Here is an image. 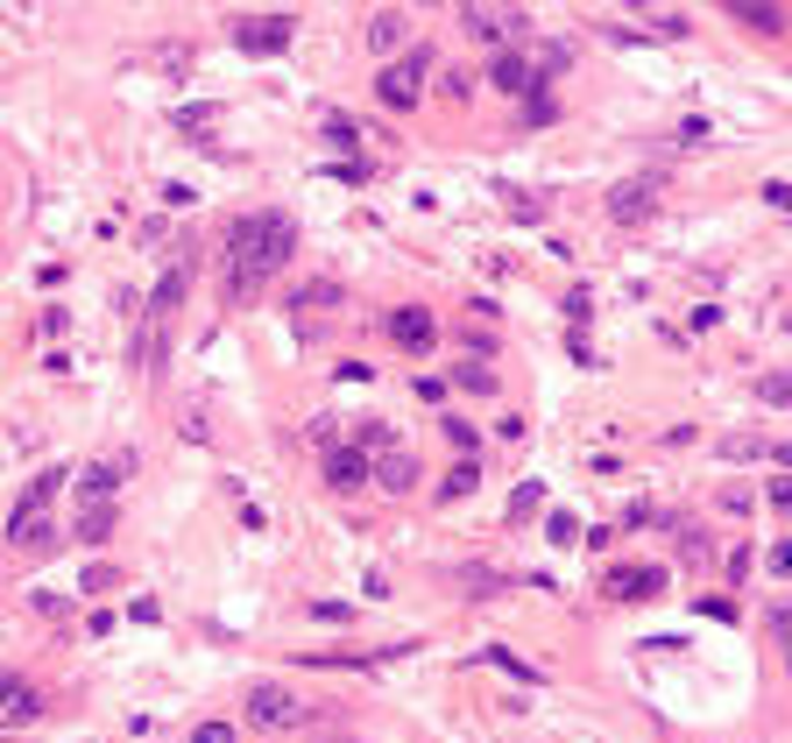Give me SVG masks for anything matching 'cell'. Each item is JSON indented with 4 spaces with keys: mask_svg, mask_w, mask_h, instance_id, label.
Wrapping results in <instances>:
<instances>
[{
    "mask_svg": "<svg viewBox=\"0 0 792 743\" xmlns=\"http://www.w3.org/2000/svg\"><path fill=\"white\" fill-rule=\"evenodd\" d=\"M291 248H297L291 213H241L227 227V270H220L227 305H256V291L291 262Z\"/></svg>",
    "mask_w": 792,
    "mask_h": 743,
    "instance_id": "1",
    "label": "cell"
},
{
    "mask_svg": "<svg viewBox=\"0 0 792 743\" xmlns=\"http://www.w3.org/2000/svg\"><path fill=\"white\" fill-rule=\"evenodd\" d=\"M665 191H672V177H665V170H637V177H623V185L608 191V220H616V227H645V220H659V213H665Z\"/></svg>",
    "mask_w": 792,
    "mask_h": 743,
    "instance_id": "2",
    "label": "cell"
},
{
    "mask_svg": "<svg viewBox=\"0 0 792 743\" xmlns=\"http://www.w3.org/2000/svg\"><path fill=\"white\" fill-rule=\"evenodd\" d=\"M417 93H425V50H411L403 64H382L376 99H382L390 114H411V107H417Z\"/></svg>",
    "mask_w": 792,
    "mask_h": 743,
    "instance_id": "3",
    "label": "cell"
},
{
    "mask_svg": "<svg viewBox=\"0 0 792 743\" xmlns=\"http://www.w3.org/2000/svg\"><path fill=\"white\" fill-rule=\"evenodd\" d=\"M248 722H256V730H291L297 722V694L291 687H276V680H256V687H248V708H241Z\"/></svg>",
    "mask_w": 792,
    "mask_h": 743,
    "instance_id": "4",
    "label": "cell"
},
{
    "mask_svg": "<svg viewBox=\"0 0 792 743\" xmlns=\"http://www.w3.org/2000/svg\"><path fill=\"white\" fill-rule=\"evenodd\" d=\"M382 333H390L403 354H432V347H439V319H432L425 305H403V311H390V319H382Z\"/></svg>",
    "mask_w": 792,
    "mask_h": 743,
    "instance_id": "5",
    "label": "cell"
},
{
    "mask_svg": "<svg viewBox=\"0 0 792 743\" xmlns=\"http://www.w3.org/2000/svg\"><path fill=\"white\" fill-rule=\"evenodd\" d=\"M234 43L256 50V57L291 50V14H241V22H234Z\"/></svg>",
    "mask_w": 792,
    "mask_h": 743,
    "instance_id": "6",
    "label": "cell"
},
{
    "mask_svg": "<svg viewBox=\"0 0 792 743\" xmlns=\"http://www.w3.org/2000/svg\"><path fill=\"white\" fill-rule=\"evenodd\" d=\"M0 722L22 730V722H43V694L28 687L22 673H0Z\"/></svg>",
    "mask_w": 792,
    "mask_h": 743,
    "instance_id": "7",
    "label": "cell"
},
{
    "mask_svg": "<svg viewBox=\"0 0 792 743\" xmlns=\"http://www.w3.org/2000/svg\"><path fill=\"white\" fill-rule=\"evenodd\" d=\"M8 545L14 553H50L57 545V517L50 510H14L8 517Z\"/></svg>",
    "mask_w": 792,
    "mask_h": 743,
    "instance_id": "8",
    "label": "cell"
},
{
    "mask_svg": "<svg viewBox=\"0 0 792 743\" xmlns=\"http://www.w3.org/2000/svg\"><path fill=\"white\" fill-rule=\"evenodd\" d=\"M460 28H468L474 43H503V36L524 28V14H517V8H460Z\"/></svg>",
    "mask_w": 792,
    "mask_h": 743,
    "instance_id": "9",
    "label": "cell"
},
{
    "mask_svg": "<svg viewBox=\"0 0 792 743\" xmlns=\"http://www.w3.org/2000/svg\"><path fill=\"white\" fill-rule=\"evenodd\" d=\"M362 482H368V453L362 446H333V453H326V488H333V496H354Z\"/></svg>",
    "mask_w": 792,
    "mask_h": 743,
    "instance_id": "10",
    "label": "cell"
},
{
    "mask_svg": "<svg viewBox=\"0 0 792 743\" xmlns=\"http://www.w3.org/2000/svg\"><path fill=\"white\" fill-rule=\"evenodd\" d=\"M488 79H496V93H510V99L537 93V71H531V57H524V50H503L496 64H488Z\"/></svg>",
    "mask_w": 792,
    "mask_h": 743,
    "instance_id": "11",
    "label": "cell"
},
{
    "mask_svg": "<svg viewBox=\"0 0 792 743\" xmlns=\"http://www.w3.org/2000/svg\"><path fill=\"white\" fill-rule=\"evenodd\" d=\"M403 36H411L403 8H376V14H368V28H362V43H368L376 57H397V43H403Z\"/></svg>",
    "mask_w": 792,
    "mask_h": 743,
    "instance_id": "12",
    "label": "cell"
},
{
    "mask_svg": "<svg viewBox=\"0 0 792 743\" xmlns=\"http://www.w3.org/2000/svg\"><path fill=\"white\" fill-rule=\"evenodd\" d=\"M665 588L659 567H630V574H608V594H630V602H651V594Z\"/></svg>",
    "mask_w": 792,
    "mask_h": 743,
    "instance_id": "13",
    "label": "cell"
},
{
    "mask_svg": "<svg viewBox=\"0 0 792 743\" xmlns=\"http://www.w3.org/2000/svg\"><path fill=\"white\" fill-rule=\"evenodd\" d=\"M368 474H376V482L390 488V496H403V488L417 482V460H411V453H382V460H376V468H368Z\"/></svg>",
    "mask_w": 792,
    "mask_h": 743,
    "instance_id": "14",
    "label": "cell"
},
{
    "mask_svg": "<svg viewBox=\"0 0 792 743\" xmlns=\"http://www.w3.org/2000/svg\"><path fill=\"white\" fill-rule=\"evenodd\" d=\"M107 531H114V503H85L79 524H71V539H79V545H99Z\"/></svg>",
    "mask_w": 792,
    "mask_h": 743,
    "instance_id": "15",
    "label": "cell"
},
{
    "mask_svg": "<svg viewBox=\"0 0 792 743\" xmlns=\"http://www.w3.org/2000/svg\"><path fill=\"white\" fill-rule=\"evenodd\" d=\"M291 305H297V311H333V305H340V284H326V276H319V284H297Z\"/></svg>",
    "mask_w": 792,
    "mask_h": 743,
    "instance_id": "16",
    "label": "cell"
},
{
    "mask_svg": "<svg viewBox=\"0 0 792 743\" xmlns=\"http://www.w3.org/2000/svg\"><path fill=\"white\" fill-rule=\"evenodd\" d=\"M57 488H64V468H50V474H36V482H28V496L14 503V510H50V496Z\"/></svg>",
    "mask_w": 792,
    "mask_h": 743,
    "instance_id": "17",
    "label": "cell"
},
{
    "mask_svg": "<svg viewBox=\"0 0 792 743\" xmlns=\"http://www.w3.org/2000/svg\"><path fill=\"white\" fill-rule=\"evenodd\" d=\"M453 382H460L468 397H496V368H488V362H468V368H453Z\"/></svg>",
    "mask_w": 792,
    "mask_h": 743,
    "instance_id": "18",
    "label": "cell"
},
{
    "mask_svg": "<svg viewBox=\"0 0 792 743\" xmlns=\"http://www.w3.org/2000/svg\"><path fill=\"white\" fill-rule=\"evenodd\" d=\"M743 28H757V36H785V14L779 8H729Z\"/></svg>",
    "mask_w": 792,
    "mask_h": 743,
    "instance_id": "19",
    "label": "cell"
},
{
    "mask_svg": "<svg viewBox=\"0 0 792 743\" xmlns=\"http://www.w3.org/2000/svg\"><path fill=\"white\" fill-rule=\"evenodd\" d=\"M79 488H85V503H114V468H107V460H93V468L79 474Z\"/></svg>",
    "mask_w": 792,
    "mask_h": 743,
    "instance_id": "20",
    "label": "cell"
},
{
    "mask_svg": "<svg viewBox=\"0 0 792 743\" xmlns=\"http://www.w3.org/2000/svg\"><path fill=\"white\" fill-rule=\"evenodd\" d=\"M446 439H453V453H460V460H474V446H482V433H474L468 418H453V411H446Z\"/></svg>",
    "mask_w": 792,
    "mask_h": 743,
    "instance_id": "21",
    "label": "cell"
},
{
    "mask_svg": "<svg viewBox=\"0 0 792 743\" xmlns=\"http://www.w3.org/2000/svg\"><path fill=\"white\" fill-rule=\"evenodd\" d=\"M510 220H524V227H537V220H545V199H531V191H510Z\"/></svg>",
    "mask_w": 792,
    "mask_h": 743,
    "instance_id": "22",
    "label": "cell"
},
{
    "mask_svg": "<svg viewBox=\"0 0 792 743\" xmlns=\"http://www.w3.org/2000/svg\"><path fill=\"white\" fill-rule=\"evenodd\" d=\"M474 482H482V468H474V460H460V468L446 474V496H474Z\"/></svg>",
    "mask_w": 792,
    "mask_h": 743,
    "instance_id": "23",
    "label": "cell"
},
{
    "mask_svg": "<svg viewBox=\"0 0 792 743\" xmlns=\"http://www.w3.org/2000/svg\"><path fill=\"white\" fill-rule=\"evenodd\" d=\"M537 496H545V488H537V482H524V488H517V496H510V517H517V524H524V517H537Z\"/></svg>",
    "mask_w": 792,
    "mask_h": 743,
    "instance_id": "24",
    "label": "cell"
},
{
    "mask_svg": "<svg viewBox=\"0 0 792 743\" xmlns=\"http://www.w3.org/2000/svg\"><path fill=\"white\" fill-rule=\"evenodd\" d=\"M524 99H531V107H524V121H531V128H545L552 114H559V107H552V93H545V85H537V93H524Z\"/></svg>",
    "mask_w": 792,
    "mask_h": 743,
    "instance_id": "25",
    "label": "cell"
},
{
    "mask_svg": "<svg viewBox=\"0 0 792 743\" xmlns=\"http://www.w3.org/2000/svg\"><path fill=\"white\" fill-rule=\"evenodd\" d=\"M488 665H503V673H517V680H537V665H524L517 651H488Z\"/></svg>",
    "mask_w": 792,
    "mask_h": 743,
    "instance_id": "26",
    "label": "cell"
},
{
    "mask_svg": "<svg viewBox=\"0 0 792 743\" xmlns=\"http://www.w3.org/2000/svg\"><path fill=\"white\" fill-rule=\"evenodd\" d=\"M757 397H765V404H792V382L785 376H765V382H757Z\"/></svg>",
    "mask_w": 792,
    "mask_h": 743,
    "instance_id": "27",
    "label": "cell"
},
{
    "mask_svg": "<svg viewBox=\"0 0 792 743\" xmlns=\"http://www.w3.org/2000/svg\"><path fill=\"white\" fill-rule=\"evenodd\" d=\"M765 503H771V510H792V482H785V474H771V482H765Z\"/></svg>",
    "mask_w": 792,
    "mask_h": 743,
    "instance_id": "28",
    "label": "cell"
},
{
    "mask_svg": "<svg viewBox=\"0 0 792 743\" xmlns=\"http://www.w3.org/2000/svg\"><path fill=\"white\" fill-rule=\"evenodd\" d=\"M191 743H234V722H199Z\"/></svg>",
    "mask_w": 792,
    "mask_h": 743,
    "instance_id": "29",
    "label": "cell"
},
{
    "mask_svg": "<svg viewBox=\"0 0 792 743\" xmlns=\"http://www.w3.org/2000/svg\"><path fill=\"white\" fill-rule=\"evenodd\" d=\"M460 340H468V347H474V354H496V347H503V340H496V333H488V326H468V333H460Z\"/></svg>",
    "mask_w": 792,
    "mask_h": 743,
    "instance_id": "30",
    "label": "cell"
},
{
    "mask_svg": "<svg viewBox=\"0 0 792 743\" xmlns=\"http://www.w3.org/2000/svg\"><path fill=\"white\" fill-rule=\"evenodd\" d=\"M651 22H659V36H686V14H672V8H651Z\"/></svg>",
    "mask_w": 792,
    "mask_h": 743,
    "instance_id": "31",
    "label": "cell"
},
{
    "mask_svg": "<svg viewBox=\"0 0 792 743\" xmlns=\"http://www.w3.org/2000/svg\"><path fill=\"white\" fill-rule=\"evenodd\" d=\"M765 567H771V574H792V545H785V539L765 545Z\"/></svg>",
    "mask_w": 792,
    "mask_h": 743,
    "instance_id": "32",
    "label": "cell"
},
{
    "mask_svg": "<svg viewBox=\"0 0 792 743\" xmlns=\"http://www.w3.org/2000/svg\"><path fill=\"white\" fill-rule=\"evenodd\" d=\"M326 135H333V142H354V135H362V128H354L347 114H326Z\"/></svg>",
    "mask_w": 792,
    "mask_h": 743,
    "instance_id": "33",
    "label": "cell"
},
{
    "mask_svg": "<svg viewBox=\"0 0 792 743\" xmlns=\"http://www.w3.org/2000/svg\"><path fill=\"white\" fill-rule=\"evenodd\" d=\"M700 609H708V616H714V623H736V616H743V609H736V602H729V594H714V602H700Z\"/></svg>",
    "mask_w": 792,
    "mask_h": 743,
    "instance_id": "34",
    "label": "cell"
},
{
    "mask_svg": "<svg viewBox=\"0 0 792 743\" xmlns=\"http://www.w3.org/2000/svg\"><path fill=\"white\" fill-rule=\"evenodd\" d=\"M333 743H354V736H333Z\"/></svg>",
    "mask_w": 792,
    "mask_h": 743,
    "instance_id": "35",
    "label": "cell"
}]
</instances>
